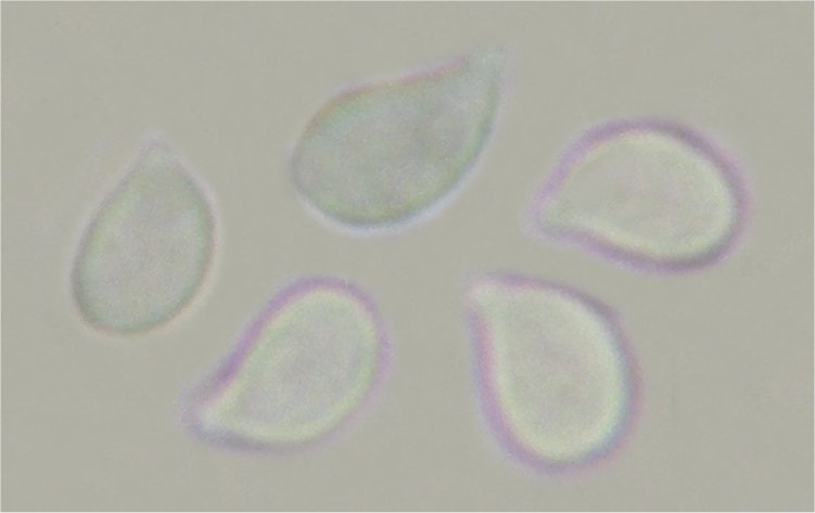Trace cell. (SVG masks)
<instances>
[{"instance_id":"1","label":"cell","mask_w":815,"mask_h":513,"mask_svg":"<svg viewBox=\"0 0 815 513\" xmlns=\"http://www.w3.org/2000/svg\"><path fill=\"white\" fill-rule=\"evenodd\" d=\"M450 79L428 70L330 97L290 155L298 197L323 220L359 232L409 222L435 206L483 133L479 123L454 118Z\"/></svg>"},{"instance_id":"2","label":"cell","mask_w":815,"mask_h":513,"mask_svg":"<svg viewBox=\"0 0 815 513\" xmlns=\"http://www.w3.org/2000/svg\"><path fill=\"white\" fill-rule=\"evenodd\" d=\"M382 358L379 325L357 293L301 287L270 308L235 374L209 396L204 422L255 449L314 443L360 409Z\"/></svg>"},{"instance_id":"3","label":"cell","mask_w":815,"mask_h":513,"mask_svg":"<svg viewBox=\"0 0 815 513\" xmlns=\"http://www.w3.org/2000/svg\"><path fill=\"white\" fill-rule=\"evenodd\" d=\"M544 208L555 228L662 264L714 254L738 219L726 170L699 145L661 129L624 130L584 148Z\"/></svg>"},{"instance_id":"4","label":"cell","mask_w":815,"mask_h":513,"mask_svg":"<svg viewBox=\"0 0 815 513\" xmlns=\"http://www.w3.org/2000/svg\"><path fill=\"white\" fill-rule=\"evenodd\" d=\"M215 248L211 203L189 174L137 171L86 234L72 274L76 307L87 324L110 335L162 328L199 296Z\"/></svg>"},{"instance_id":"5","label":"cell","mask_w":815,"mask_h":513,"mask_svg":"<svg viewBox=\"0 0 815 513\" xmlns=\"http://www.w3.org/2000/svg\"><path fill=\"white\" fill-rule=\"evenodd\" d=\"M485 377L495 397L519 396L533 423L572 422L588 396L623 381L615 339L581 300L550 288L495 283L475 294Z\"/></svg>"}]
</instances>
